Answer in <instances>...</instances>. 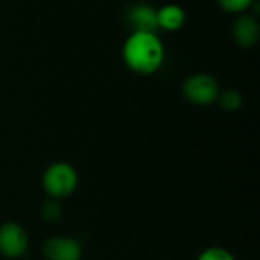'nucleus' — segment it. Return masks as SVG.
Listing matches in <instances>:
<instances>
[{"mask_svg":"<svg viewBox=\"0 0 260 260\" xmlns=\"http://www.w3.org/2000/svg\"><path fill=\"white\" fill-rule=\"evenodd\" d=\"M165 44L155 32L134 30L122 46L125 66L137 75H154L165 64Z\"/></svg>","mask_w":260,"mask_h":260,"instance_id":"obj_1","label":"nucleus"},{"mask_svg":"<svg viewBox=\"0 0 260 260\" xmlns=\"http://www.w3.org/2000/svg\"><path fill=\"white\" fill-rule=\"evenodd\" d=\"M41 184L49 198H69L79 184L78 171L67 161H55L46 168L41 177Z\"/></svg>","mask_w":260,"mask_h":260,"instance_id":"obj_2","label":"nucleus"},{"mask_svg":"<svg viewBox=\"0 0 260 260\" xmlns=\"http://www.w3.org/2000/svg\"><path fill=\"white\" fill-rule=\"evenodd\" d=\"M219 84L216 78L209 73H193L183 82L181 93L186 101L198 107H207L216 102L219 96Z\"/></svg>","mask_w":260,"mask_h":260,"instance_id":"obj_3","label":"nucleus"},{"mask_svg":"<svg viewBox=\"0 0 260 260\" xmlns=\"http://www.w3.org/2000/svg\"><path fill=\"white\" fill-rule=\"evenodd\" d=\"M29 248V236L24 227L15 221L0 224V254L6 259H20Z\"/></svg>","mask_w":260,"mask_h":260,"instance_id":"obj_4","label":"nucleus"},{"mask_svg":"<svg viewBox=\"0 0 260 260\" xmlns=\"http://www.w3.org/2000/svg\"><path fill=\"white\" fill-rule=\"evenodd\" d=\"M41 253L46 260H81L82 245L70 236H52L44 241Z\"/></svg>","mask_w":260,"mask_h":260,"instance_id":"obj_5","label":"nucleus"},{"mask_svg":"<svg viewBox=\"0 0 260 260\" xmlns=\"http://www.w3.org/2000/svg\"><path fill=\"white\" fill-rule=\"evenodd\" d=\"M232 35L239 47H254L260 38V24L257 18L251 14H239L238 20L233 24Z\"/></svg>","mask_w":260,"mask_h":260,"instance_id":"obj_6","label":"nucleus"},{"mask_svg":"<svg viewBox=\"0 0 260 260\" xmlns=\"http://www.w3.org/2000/svg\"><path fill=\"white\" fill-rule=\"evenodd\" d=\"M126 20L133 32H157V9L148 3H136L126 11Z\"/></svg>","mask_w":260,"mask_h":260,"instance_id":"obj_7","label":"nucleus"},{"mask_svg":"<svg viewBox=\"0 0 260 260\" xmlns=\"http://www.w3.org/2000/svg\"><path fill=\"white\" fill-rule=\"evenodd\" d=\"M187 15L186 11L175 3H168L157 9V26L158 29L175 32L186 24Z\"/></svg>","mask_w":260,"mask_h":260,"instance_id":"obj_8","label":"nucleus"},{"mask_svg":"<svg viewBox=\"0 0 260 260\" xmlns=\"http://www.w3.org/2000/svg\"><path fill=\"white\" fill-rule=\"evenodd\" d=\"M216 102L219 104V107L224 110V111H229V113H233V111H238L241 107H242V94L235 90V88H229V90H224V91H219V96L216 99Z\"/></svg>","mask_w":260,"mask_h":260,"instance_id":"obj_9","label":"nucleus"},{"mask_svg":"<svg viewBox=\"0 0 260 260\" xmlns=\"http://www.w3.org/2000/svg\"><path fill=\"white\" fill-rule=\"evenodd\" d=\"M62 216V207L58 200L49 198L40 207V218L47 224H55Z\"/></svg>","mask_w":260,"mask_h":260,"instance_id":"obj_10","label":"nucleus"},{"mask_svg":"<svg viewBox=\"0 0 260 260\" xmlns=\"http://www.w3.org/2000/svg\"><path fill=\"white\" fill-rule=\"evenodd\" d=\"M197 260H238L235 254L224 247H209L203 250Z\"/></svg>","mask_w":260,"mask_h":260,"instance_id":"obj_11","label":"nucleus"},{"mask_svg":"<svg viewBox=\"0 0 260 260\" xmlns=\"http://www.w3.org/2000/svg\"><path fill=\"white\" fill-rule=\"evenodd\" d=\"M221 9L230 14H245L256 0H216Z\"/></svg>","mask_w":260,"mask_h":260,"instance_id":"obj_12","label":"nucleus"}]
</instances>
